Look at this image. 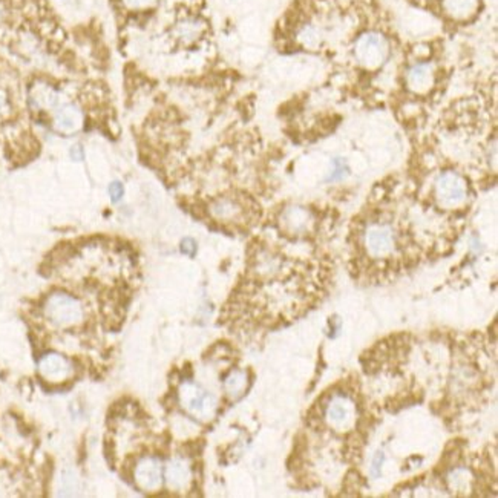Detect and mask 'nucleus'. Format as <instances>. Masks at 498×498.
I'll use <instances>...</instances> for the list:
<instances>
[{"instance_id":"f257e3e1","label":"nucleus","mask_w":498,"mask_h":498,"mask_svg":"<svg viewBox=\"0 0 498 498\" xmlns=\"http://www.w3.org/2000/svg\"><path fill=\"white\" fill-rule=\"evenodd\" d=\"M45 318L57 327H71L82 322L83 306L79 299L66 293H52L43 305Z\"/></svg>"},{"instance_id":"f03ea898","label":"nucleus","mask_w":498,"mask_h":498,"mask_svg":"<svg viewBox=\"0 0 498 498\" xmlns=\"http://www.w3.org/2000/svg\"><path fill=\"white\" fill-rule=\"evenodd\" d=\"M389 43L379 33H365L354 45V57L360 66L367 70H377L387 62Z\"/></svg>"},{"instance_id":"7ed1b4c3","label":"nucleus","mask_w":498,"mask_h":498,"mask_svg":"<svg viewBox=\"0 0 498 498\" xmlns=\"http://www.w3.org/2000/svg\"><path fill=\"white\" fill-rule=\"evenodd\" d=\"M363 244H365L367 252L372 258H385L396 248L397 239L394 230H392L389 224L375 223L365 230Z\"/></svg>"},{"instance_id":"20e7f679","label":"nucleus","mask_w":498,"mask_h":498,"mask_svg":"<svg viewBox=\"0 0 498 498\" xmlns=\"http://www.w3.org/2000/svg\"><path fill=\"white\" fill-rule=\"evenodd\" d=\"M436 197L440 204L443 206H458L462 204L467 195L466 181L455 172H443L436 179L434 184Z\"/></svg>"},{"instance_id":"39448f33","label":"nucleus","mask_w":498,"mask_h":498,"mask_svg":"<svg viewBox=\"0 0 498 498\" xmlns=\"http://www.w3.org/2000/svg\"><path fill=\"white\" fill-rule=\"evenodd\" d=\"M38 372L46 382L62 383L71 377L72 368L70 360L62 354L48 353L38 362Z\"/></svg>"},{"instance_id":"423d86ee","label":"nucleus","mask_w":498,"mask_h":498,"mask_svg":"<svg viewBox=\"0 0 498 498\" xmlns=\"http://www.w3.org/2000/svg\"><path fill=\"white\" fill-rule=\"evenodd\" d=\"M209 212L221 223H239L245 215V207L235 197H219L210 203Z\"/></svg>"},{"instance_id":"0eeeda50","label":"nucleus","mask_w":498,"mask_h":498,"mask_svg":"<svg viewBox=\"0 0 498 498\" xmlns=\"http://www.w3.org/2000/svg\"><path fill=\"white\" fill-rule=\"evenodd\" d=\"M135 477L137 485L141 489L153 491L157 489L161 483V463L155 457H145L141 458L138 465L135 466Z\"/></svg>"},{"instance_id":"6e6552de","label":"nucleus","mask_w":498,"mask_h":498,"mask_svg":"<svg viewBox=\"0 0 498 498\" xmlns=\"http://www.w3.org/2000/svg\"><path fill=\"white\" fill-rule=\"evenodd\" d=\"M436 71L433 65L420 62L411 66L406 72V86L414 94H426L434 84Z\"/></svg>"},{"instance_id":"1a4fd4ad","label":"nucleus","mask_w":498,"mask_h":498,"mask_svg":"<svg viewBox=\"0 0 498 498\" xmlns=\"http://www.w3.org/2000/svg\"><path fill=\"white\" fill-rule=\"evenodd\" d=\"M54 126L62 133H75L83 126V112L75 104L66 103L55 108Z\"/></svg>"},{"instance_id":"9d476101","label":"nucleus","mask_w":498,"mask_h":498,"mask_svg":"<svg viewBox=\"0 0 498 498\" xmlns=\"http://www.w3.org/2000/svg\"><path fill=\"white\" fill-rule=\"evenodd\" d=\"M183 397L186 399V405L192 413L204 414V413H209V411H212V408L215 406L214 397L207 394L206 391H201L194 385L183 387Z\"/></svg>"},{"instance_id":"9b49d317","label":"nucleus","mask_w":498,"mask_h":498,"mask_svg":"<svg viewBox=\"0 0 498 498\" xmlns=\"http://www.w3.org/2000/svg\"><path fill=\"white\" fill-rule=\"evenodd\" d=\"M30 104L34 109H55L59 106V94L51 84L37 83L30 92Z\"/></svg>"},{"instance_id":"f8f14e48","label":"nucleus","mask_w":498,"mask_h":498,"mask_svg":"<svg viewBox=\"0 0 498 498\" xmlns=\"http://www.w3.org/2000/svg\"><path fill=\"white\" fill-rule=\"evenodd\" d=\"M281 221H282V226L285 227V230H289V232L298 235V233H302V232H305L306 228H309L311 218L304 207H289V209L284 210Z\"/></svg>"},{"instance_id":"ddd939ff","label":"nucleus","mask_w":498,"mask_h":498,"mask_svg":"<svg viewBox=\"0 0 498 498\" xmlns=\"http://www.w3.org/2000/svg\"><path fill=\"white\" fill-rule=\"evenodd\" d=\"M478 2L480 0H443V9L455 21H465L477 11Z\"/></svg>"},{"instance_id":"4468645a","label":"nucleus","mask_w":498,"mask_h":498,"mask_svg":"<svg viewBox=\"0 0 498 498\" xmlns=\"http://www.w3.org/2000/svg\"><path fill=\"white\" fill-rule=\"evenodd\" d=\"M204 31V25L198 18H186L181 21L175 28V35L179 42L192 43L198 40Z\"/></svg>"},{"instance_id":"2eb2a0df","label":"nucleus","mask_w":498,"mask_h":498,"mask_svg":"<svg viewBox=\"0 0 498 498\" xmlns=\"http://www.w3.org/2000/svg\"><path fill=\"white\" fill-rule=\"evenodd\" d=\"M166 478L172 487H177L178 489V487H183L186 483H189L190 469L183 460H174V462L169 463L166 469Z\"/></svg>"},{"instance_id":"dca6fc26","label":"nucleus","mask_w":498,"mask_h":498,"mask_svg":"<svg viewBox=\"0 0 498 498\" xmlns=\"http://www.w3.org/2000/svg\"><path fill=\"white\" fill-rule=\"evenodd\" d=\"M247 375L244 371H233L230 372L228 377L226 379V391L230 397H239L244 394V391L247 389Z\"/></svg>"},{"instance_id":"f3484780","label":"nucleus","mask_w":498,"mask_h":498,"mask_svg":"<svg viewBox=\"0 0 498 498\" xmlns=\"http://www.w3.org/2000/svg\"><path fill=\"white\" fill-rule=\"evenodd\" d=\"M328 417L333 424L341 425L350 419V408L345 404L343 399L333 400L328 408Z\"/></svg>"},{"instance_id":"a211bd4d","label":"nucleus","mask_w":498,"mask_h":498,"mask_svg":"<svg viewBox=\"0 0 498 498\" xmlns=\"http://www.w3.org/2000/svg\"><path fill=\"white\" fill-rule=\"evenodd\" d=\"M299 42L309 48H314L321 43V34L314 25H306L299 31Z\"/></svg>"},{"instance_id":"6ab92c4d","label":"nucleus","mask_w":498,"mask_h":498,"mask_svg":"<svg viewBox=\"0 0 498 498\" xmlns=\"http://www.w3.org/2000/svg\"><path fill=\"white\" fill-rule=\"evenodd\" d=\"M13 112V101L6 86L0 82V118H6Z\"/></svg>"},{"instance_id":"aec40b11","label":"nucleus","mask_w":498,"mask_h":498,"mask_svg":"<svg viewBox=\"0 0 498 498\" xmlns=\"http://www.w3.org/2000/svg\"><path fill=\"white\" fill-rule=\"evenodd\" d=\"M120 2L132 11H140V9H148L155 5L158 0H120Z\"/></svg>"},{"instance_id":"412c9836","label":"nucleus","mask_w":498,"mask_h":498,"mask_svg":"<svg viewBox=\"0 0 498 498\" xmlns=\"http://www.w3.org/2000/svg\"><path fill=\"white\" fill-rule=\"evenodd\" d=\"M123 195H124V186L120 183V181H114V183L109 184V197L114 203H118V201L123 198Z\"/></svg>"},{"instance_id":"4be33fe9","label":"nucleus","mask_w":498,"mask_h":498,"mask_svg":"<svg viewBox=\"0 0 498 498\" xmlns=\"http://www.w3.org/2000/svg\"><path fill=\"white\" fill-rule=\"evenodd\" d=\"M179 248H181V252H183L184 255L194 256L197 253V243L192 238H184L183 241H181Z\"/></svg>"},{"instance_id":"5701e85b","label":"nucleus","mask_w":498,"mask_h":498,"mask_svg":"<svg viewBox=\"0 0 498 498\" xmlns=\"http://www.w3.org/2000/svg\"><path fill=\"white\" fill-rule=\"evenodd\" d=\"M383 458H385V455H383V453H377V455L375 457V460H372V467H371V471L375 475H379L380 474V467H382V463H383Z\"/></svg>"},{"instance_id":"b1692460","label":"nucleus","mask_w":498,"mask_h":498,"mask_svg":"<svg viewBox=\"0 0 498 498\" xmlns=\"http://www.w3.org/2000/svg\"><path fill=\"white\" fill-rule=\"evenodd\" d=\"M71 157H72V160H75V161L83 160V148H82V146H74V148L71 149Z\"/></svg>"}]
</instances>
